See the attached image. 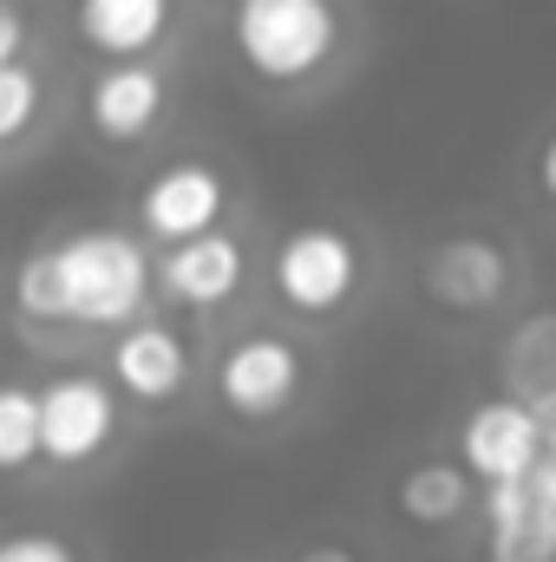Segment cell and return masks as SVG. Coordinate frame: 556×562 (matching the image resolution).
<instances>
[{"label":"cell","mask_w":556,"mask_h":562,"mask_svg":"<svg viewBox=\"0 0 556 562\" xmlns=\"http://www.w3.org/2000/svg\"><path fill=\"white\" fill-rule=\"evenodd\" d=\"M151 301V256L125 229H73L20 256L13 307L33 327H125Z\"/></svg>","instance_id":"obj_1"},{"label":"cell","mask_w":556,"mask_h":562,"mask_svg":"<svg viewBox=\"0 0 556 562\" xmlns=\"http://www.w3.org/2000/svg\"><path fill=\"white\" fill-rule=\"evenodd\" d=\"M230 40L243 66L269 86H294L334 59L341 13L334 0H236L230 7Z\"/></svg>","instance_id":"obj_2"},{"label":"cell","mask_w":556,"mask_h":562,"mask_svg":"<svg viewBox=\"0 0 556 562\" xmlns=\"http://www.w3.org/2000/svg\"><path fill=\"white\" fill-rule=\"evenodd\" d=\"M119 445V386L99 373H53L40 386V464L92 471Z\"/></svg>","instance_id":"obj_3"},{"label":"cell","mask_w":556,"mask_h":562,"mask_svg":"<svg viewBox=\"0 0 556 562\" xmlns=\"http://www.w3.org/2000/svg\"><path fill=\"white\" fill-rule=\"evenodd\" d=\"M491 562H556V431L518 477L491 484Z\"/></svg>","instance_id":"obj_4"},{"label":"cell","mask_w":556,"mask_h":562,"mask_svg":"<svg viewBox=\"0 0 556 562\" xmlns=\"http://www.w3.org/2000/svg\"><path fill=\"white\" fill-rule=\"evenodd\" d=\"M223 210H230V183H223V170L203 164V157H177V164H164V170L138 190V229L157 243V249L216 229Z\"/></svg>","instance_id":"obj_5"},{"label":"cell","mask_w":556,"mask_h":562,"mask_svg":"<svg viewBox=\"0 0 556 562\" xmlns=\"http://www.w3.org/2000/svg\"><path fill=\"white\" fill-rule=\"evenodd\" d=\"M360 281V249L341 229H294L276 249V294L294 314H334Z\"/></svg>","instance_id":"obj_6"},{"label":"cell","mask_w":556,"mask_h":562,"mask_svg":"<svg viewBox=\"0 0 556 562\" xmlns=\"http://www.w3.org/2000/svg\"><path fill=\"white\" fill-rule=\"evenodd\" d=\"M170 112V79L151 59H105L86 86V125L105 144H144Z\"/></svg>","instance_id":"obj_7"},{"label":"cell","mask_w":556,"mask_h":562,"mask_svg":"<svg viewBox=\"0 0 556 562\" xmlns=\"http://www.w3.org/2000/svg\"><path fill=\"white\" fill-rule=\"evenodd\" d=\"M301 393V353L276 334H249L216 360V400L236 419H276Z\"/></svg>","instance_id":"obj_8"},{"label":"cell","mask_w":556,"mask_h":562,"mask_svg":"<svg viewBox=\"0 0 556 562\" xmlns=\"http://www.w3.org/2000/svg\"><path fill=\"white\" fill-rule=\"evenodd\" d=\"M243 276H249L243 243H236V236H223V229H203V236L164 243V256L151 262V288H164L177 307H197V314H210V307L236 301Z\"/></svg>","instance_id":"obj_9"},{"label":"cell","mask_w":556,"mask_h":562,"mask_svg":"<svg viewBox=\"0 0 556 562\" xmlns=\"http://www.w3.org/2000/svg\"><path fill=\"white\" fill-rule=\"evenodd\" d=\"M190 380V347L164 327V321H125L119 340H112V386L119 400H138V406H164L177 400Z\"/></svg>","instance_id":"obj_10"},{"label":"cell","mask_w":556,"mask_h":562,"mask_svg":"<svg viewBox=\"0 0 556 562\" xmlns=\"http://www.w3.org/2000/svg\"><path fill=\"white\" fill-rule=\"evenodd\" d=\"M544 445H551V425L537 419L531 406H518V400H491V406H478V413L465 419V431H458V451H465L471 477H485V484L518 477Z\"/></svg>","instance_id":"obj_11"},{"label":"cell","mask_w":556,"mask_h":562,"mask_svg":"<svg viewBox=\"0 0 556 562\" xmlns=\"http://www.w3.org/2000/svg\"><path fill=\"white\" fill-rule=\"evenodd\" d=\"M177 20V0H73V33L99 59H151Z\"/></svg>","instance_id":"obj_12"},{"label":"cell","mask_w":556,"mask_h":562,"mask_svg":"<svg viewBox=\"0 0 556 562\" xmlns=\"http://www.w3.org/2000/svg\"><path fill=\"white\" fill-rule=\"evenodd\" d=\"M40 119H46V72L26 53L0 59V150L26 144L40 132Z\"/></svg>","instance_id":"obj_13"},{"label":"cell","mask_w":556,"mask_h":562,"mask_svg":"<svg viewBox=\"0 0 556 562\" xmlns=\"http://www.w3.org/2000/svg\"><path fill=\"white\" fill-rule=\"evenodd\" d=\"M40 464V386L0 380V477Z\"/></svg>","instance_id":"obj_14"},{"label":"cell","mask_w":556,"mask_h":562,"mask_svg":"<svg viewBox=\"0 0 556 562\" xmlns=\"http://www.w3.org/2000/svg\"><path fill=\"white\" fill-rule=\"evenodd\" d=\"M498 281H504V262H498V249H485V243H452V249L432 262V288H438L445 301H491Z\"/></svg>","instance_id":"obj_15"},{"label":"cell","mask_w":556,"mask_h":562,"mask_svg":"<svg viewBox=\"0 0 556 562\" xmlns=\"http://www.w3.org/2000/svg\"><path fill=\"white\" fill-rule=\"evenodd\" d=\"M465 497H471V477H465L458 464H419V471H407V484H400V510H407L413 524H445V517H458Z\"/></svg>","instance_id":"obj_16"},{"label":"cell","mask_w":556,"mask_h":562,"mask_svg":"<svg viewBox=\"0 0 556 562\" xmlns=\"http://www.w3.org/2000/svg\"><path fill=\"white\" fill-rule=\"evenodd\" d=\"M0 562H86V557L59 530H7L0 537Z\"/></svg>","instance_id":"obj_17"},{"label":"cell","mask_w":556,"mask_h":562,"mask_svg":"<svg viewBox=\"0 0 556 562\" xmlns=\"http://www.w3.org/2000/svg\"><path fill=\"white\" fill-rule=\"evenodd\" d=\"M13 53H26V13L13 0H0V59H13Z\"/></svg>","instance_id":"obj_18"},{"label":"cell","mask_w":556,"mask_h":562,"mask_svg":"<svg viewBox=\"0 0 556 562\" xmlns=\"http://www.w3.org/2000/svg\"><path fill=\"white\" fill-rule=\"evenodd\" d=\"M301 562H354V557H347L341 543H314V550H308V557H301Z\"/></svg>","instance_id":"obj_19"},{"label":"cell","mask_w":556,"mask_h":562,"mask_svg":"<svg viewBox=\"0 0 556 562\" xmlns=\"http://www.w3.org/2000/svg\"><path fill=\"white\" fill-rule=\"evenodd\" d=\"M544 190L556 196V138H551V150H544Z\"/></svg>","instance_id":"obj_20"}]
</instances>
